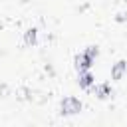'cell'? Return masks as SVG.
Wrapping results in <instances>:
<instances>
[{"mask_svg": "<svg viewBox=\"0 0 127 127\" xmlns=\"http://www.w3.org/2000/svg\"><path fill=\"white\" fill-rule=\"evenodd\" d=\"M127 71V62L125 60H119L117 64H113V67H111V77L117 81V79H121L123 77V73Z\"/></svg>", "mask_w": 127, "mask_h": 127, "instance_id": "4", "label": "cell"}, {"mask_svg": "<svg viewBox=\"0 0 127 127\" xmlns=\"http://www.w3.org/2000/svg\"><path fill=\"white\" fill-rule=\"evenodd\" d=\"M60 109H62V115H75V113L81 111V101L73 95H67V97L62 99Z\"/></svg>", "mask_w": 127, "mask_h": 127, "instance_id": "1", "label": "cell"}, {"mask_svg": "<svg viewBox=\"0 0 127 127\" xmlns=\"http://www.w3.org/2000/svg\"><path fill=\"white\" fill-rule=\"evenodd\" d=\"M83 54H87V56H89V58H91V60H95V58H97V54H99V50H97V48H95V46H87V48H85V52H83Z\"/></svg>", "mask_w": 127, "mask_h": 127, "instance_id": "7", "label": "cell"}, {"mask_svg": "<svg viewBox=\"0 0 127 127\" xmlns=\"http://www.w3.org/2000/svg\"><path fill=\"white\" fill-rule=\"evenodd\" d=\"M75 67H77V71H89V67H91V64H93V60L87 56V54H77L75 56Z\"/></svg>", "mask_w": 127, "mask_h": 127, "instance_id": "2", "label": "cell"}, {"mask_svg": "<svg viewBox=\"0 0 127 127\" xmlns=\"http://www.w3.org/2000/svg\"><path fill=\"white\" fill-rule=\"evenodd\" d=\"M77 83H79V87L87 89V87H91V85L95 83V77H93L89 71H79V75H77Z\"/></svg>", "mask_w": 127, "mask_h": 127, "instance_id": "5", "label": "cell"}, {"mask_svg": "<svg viewBox=\"0 0 127 127\" xmlns=\"http://www.w3.org/2000/svg\"><path fill=\"white\" fill-rule=\"evenodd\" d=\"M36 42H38V30H36V28L26 30V34H24V44H26V46H36Z\"/></svg>", "mask_w": 127, "mask_h": 127, "instance_id": "6", "label": "cell"}, {"mask_svg": "<svg viewBox=\"0 0 127 127\" xmlns=\"http://www.w3.org/2000/svg\"><path fill=\"white\" fill-rule=\"evenodd\" d=\"M93 91H95L97 99H107V97H111V93H113L111 83H97V85L93 87Z\"/></svg>", "mask_w": 127, "mask_h": 127, "instance_id": "3", "label": "cell"}]
</instances>
